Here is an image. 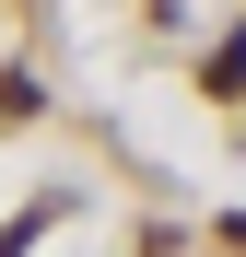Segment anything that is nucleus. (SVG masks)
<instances>
[{
	"label": "nucleus",
	"instance_id": "f257e3e1",
	"mask_svg": "<svg viewBox=\"0 0 246 257\" xmlns=\"http://www.w3.org/2000/svg\"><path fill=\"white\" fill-rule=\"evenodd\" d=\"M35 105H47V94H35V70H0V128H24Z\"/></svg>",
	"mask_w": 246,
	"mask_h": 257
},
{
	"label": "nucleus",
	"instance_id": "f03ea898",
	"mask_svg": "<svg viewBox=\"0 0 246 257\" xmlns=\"http://www.w3.org/2000/svg\"><path fill=\"white\" fill-rule=\"evenodd\" d=\"M199 82H211V94H246V35H223V47H211V70H199Z\"/></svg>",
	"mask_w": 246,
	"mask_h": 257
}]
</instances>
